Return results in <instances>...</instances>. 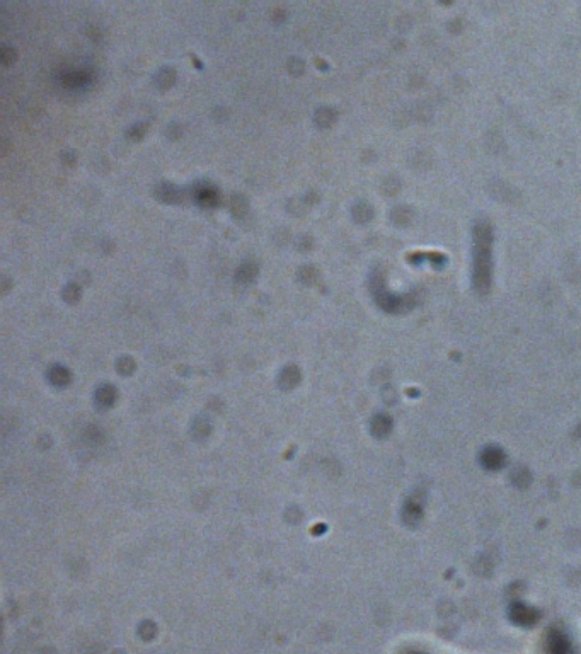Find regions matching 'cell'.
Wrapping results in <instances>:
<instances>
[{
  "label": "cell",
  "instance_id": "6da1fadb",
  "mask_svg": "<svg viewBox=\"0 0 581 654\" xmlns=\"http://www.w3.org/2000/svg\"><path fill=\"white\" fill-rule=\"evenodd\" d=\"M491 233L486 225H479L476 228V247H474V270L476 280L477 276L482 278V286H487V276H489V264H491Z\"/></svg>",
  "mask_w": 581,
  "mask_h": 654
}]
</instances>
